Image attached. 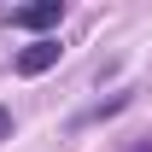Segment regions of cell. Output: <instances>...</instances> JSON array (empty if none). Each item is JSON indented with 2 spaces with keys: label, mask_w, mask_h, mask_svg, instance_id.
Segmentation results:
<instances>
[{
  "label": "cell",
  "mask_w": 152,
  "mask_h": 152,
  "mask_svg": "<svg viewBox=\"0 0 152 152\" xmlns=\"http://www.w3.org/2000/svg\"><path fill=\"white\" fill-rule=\"evenodd\" d=\"M64 18V0H35V6H12V29H53Z\"/></svg>",
  "instance_id": "obj_1"
},
{
  "label": "cell",
  "mask_w": 152,
  "mask_h": 152,
  "mask_svg": "<svg viewBox=\"0 0 152 152\" xmlns=\"http://www.w3.org/2000/svg\"><path fill=\"white\" fill-rule=\"evenodd\" d=\"M6 134H12V111L0 105V140H6Z\"/></svg>",
  "instance_id": "obj_3"
},
{
  "label": "cell",
  "mask_w": 152,
  "mask_h": 152,
  "mask_svg": "<svg viewBox=\"0 0 152 152\" xmlns=\"http://www.w3.org/2000/svg\"><path fill=\"white\" fill-rule=\"evenodd\" d=\"M134 152H152V140H146V146H134Z\"/></svg>",
  "instance_id": "obj_4"
},
{
  "label": "cell",
  "mask_w": 152,
  "mask_h": 152,
  "mask_svg": "<svg viewBox=\"0 0 152 152\" xmlns=\"http://www.w3.org/2000/svg\"><path fill=\"white\" fill-rule=\"evenodd\" d=\"M58 53H64L58 41H35V47H23V53H18V70H23V76H41V70H53V64H58Z\"/></svg>",
  "instance_id": "obj_2"
}]
</instances>
